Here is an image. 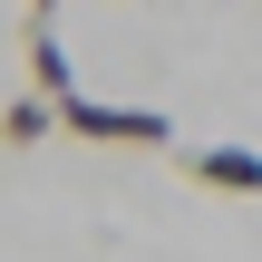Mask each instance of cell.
<instances>
[{"label": "cell", "mask_w": 262, "mask_h": 262, "mask_svg": "<svg viewBox=\"0 0 262 262\" xmlns=\"http://www.w3.org/2000/svg\"><path fill=\"white\" fill-rule=\"evenodd\" d=\"M194 185H214V194H262V156L253 146H204V156H194Z\"/></svg>", "instance_id": "obj_2"}, {"label": "cell", "mask_w": 262, "mask_h": 262, "mask_svg": "<svg viewBox=\"0 0 262 262\" xmlns=\"http://www.w3.org/2000/svg\"><path fill=\"white\" fill-rule=\"evenodd\" d=\"M58 126H68V136H97V146H175V117H156V107H107V97H88V88L58 97Z\"/></svg>", "instance_id": "obj_1"}, {"label": "cell", "mask_w": 262, "mask_h": 262, "mask_svg": "<svg viewBox=\"0 0 262 262\" xmlns=\"http://www.w3.org/2000/svg\"><path fill=\"white\" fill-rule=\"evenodd\" d=\"M29 78H39V97H68L78 88V58L49 39V19H29Z\"/></svg>", "instance_id": "obj_3"}, {"label": "cell", "mask_w": 262, "mask_h": 262, "mask_svg": "<svg viewBox=\"0 0 262 262\" xmlns=\"http://www.w3.org/2000/svg\"><path fill=\"white\" fill-rule=\"evenodd\" d=\"M49 10H58V0H29V19H49Z\"/></svg>", "instance_id": "obj_5"}, {"label": "cell", "mask_w": 262, "mask_h": 262, "mask_svg": "<svg viewBox=\"0 0 262 262\" xmlns=\"http://www.w3.org/2000/svg\"><path fill=\"white\" fill-rule=\"evenodd\" d=\"M39 136H58V97H10L0 107V146H39Z\"/></svg>", "instance_id": "obj_4"}]
</instances>
